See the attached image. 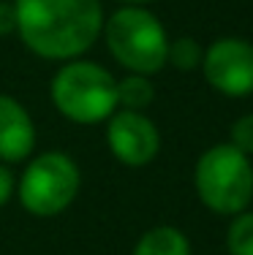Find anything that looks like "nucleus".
Segmentation results:
<instances>
[{"instance_id": "nucleus-1", "label": "nucleus", "mask_w": 253, "mask_h": 255, "mask_svg": "<svg viewBox=\"0 0 253 255\" xmlns=\"http://www.w3.org/2000/svg\"><path fill=\"white\" fill-rule=\"evenodd\" d=\"M22 44L44 60H74L104 30L98 0H14Z\"/></svg>"}, {"instance_id": "nucleus-2", "label": "nucleus", "mask_w": 253, "mask_h": 255, "mask_svg": "<svg viewBox=\"0 0 253 255\" xmlns=\"http://www.w3.org/2000/svg\"><path fill=\"white\" fill-rule=\"evenodd\" d=\"M52 103L65 120L95 125L117 112V79L104 65L90 60H71L49 84Z\"/></svg>"}, {"instance_id": "nucleus-3", "label": "nucleus", "mask_w": 253, "mask_h": 255, "mask_svg": "<svg viewBox=\"0 0 253 255\" xmlns=\"http://www.w3.org/2000/svg\"><path fill=\"white\" fill-rule=\"evenodd\" d=\"M194 185L207 209L215 215H240L253 201V163L251 155L234 144H215L199 157Z\"/></svg>"}, {"instance_id": "nucleus-4", "label": "nucleus", "mask_w": 253, "mask_h": 255, "mask_svg": "<svg viewBox=\"0 0 253 255\" xmlns=\"http://www.w3.org/2000/svg\"><path fill=\"white\" fill-rule=\"evenodd\" d=\"M104 35L112 57L131 74H158L166 65V30L142 5H123L104 22Z\"/></svg>"}, {"instance_id": "nucleus-5", "label": "nucleus", "mask_w": 253, "mask_h": 255, "mask_svg": "<svg viewBox=\"0 0 253 255\" xmlns=\"http://www.w3.org/2000/svg\"><path fill=\"white\" fill-rule=\"evenodd\" d=\"M82 177L74 157L65 152H44L30 160L19 179V201L35 217H55L74 204Z\"/></svg>"}, {"instance_id": "nucleus-6", "label": "nucleus", "mask_w": 253, "mask_h": 255, "mask_svg": "<svg viewBox=\"0 0 253 255\" xmlns=\"http://www.w3.org/2000/svg\"><path fill=\"white\" fill-rule=\"evenodd\" d=\"M204 79L213 90L229 98L253 93V44L243 38H218L204 49Z\"/></svg>"}, {"instance_id": "nucleus-7", "label": "nucleus", "mask_w": 253, "mask_h": 255, "mask_svg": "<svg viewBox=\"0 0 253 255\" xmlns=\"http://www.w3.org/2000/svg\"><path fill=\"white\" fill-rule=\"evenodd\" d=\"M106 144L112 155L125 166H147L161 149V136L155 123L142 112L120 109L109 117L106 125Z\"/></svg>"}, {"instance_id": "nucleus-8", "label": "nucleus", "mask_w": 253, "mask_h": 255, "mask_svg": "<svg viewBox=\"0 0 253 255\" xmlns=\"http://www.w3.org/2000/svg\"><path fill=\"white\" fill-rule=\"evenodd\" d=\"M35 147V128L16 98L0 95V160L19 163Z\"/></svg>"}, {"instance_id": "nucleus-9", "label": "nucleus", "mask_w": 253, "mask_h": 255, "mask_svg": "<svg viewBox=\"0 0 253 255\" xmlns=\"http://www.w3.org/2000/svg\"><path fill=\"white\" fill-rule=\"evenodd\" d=\"M134 255H191V245L180 228L158 226L142 234V239L134 247Z\"/></svg>"}, {"instance_id": "nucleus-10", "label": "nucleus", "mask_w": 253, "mask_h": 255, "mask_svg": "<svg viewBox=\"0 0 253 255\" xmlns=\"http://www.w3.org/2000/svg\"><path fill=\"white\" fill-rule=\"evenodd\" d=\"M155 98V90L147 76L142 74H128L117 82V106L128 109V112H142L147 109Z\"/></svg>"}, {"instance_id": "nucleus-11", "label": "nucleus", "mask_w": 253, "mask_h": 255, "mask_svg": "<svg viewBox=\"0 0 253 255\" xmlns=\"http://www.w3.org/2000/svg\"><path fill=\"white\" fill-rule=\"evenodd\" d=\"M229 255H253V212L234 215L226 236Z\"/></svg>"}, {"instance_id": "nucleus-12", "label": "nucleus", "mask_w": 253, "mask_h": 255, "mask_svg": "<svg viewBox=\"0 0 253 255\" xmlns=\"http://www.w3.org/2000/svg\"><path fill=\"white\" fill-rule=\"evenodd\" d=\"M204 49L196 44L194 38L183 35L177 41H169V52H166V63H172L177 71H194L202 65Z\"/></svg>"}, {"instance_id": "nucleus-13", "label": "nucleus", "mask_w": 253, "mask_h": 255, "mask_svg": "<svg viewBox=\"0 0 253 255\" xmlns=\"http://www.w3.org/2000/svg\"><path fill=\"white\" fill-rule=\"evenodd\" d=\"M229 144H234V147L245 155H253V114H245V117H240L237 123L232 125V138H229Z\"/></svg>"}, {"instance_id": "nucleus-14", "label": "nucleus", "mask_w": 253, "mask_h": 255, "mask_svg": "<svg viewBox=\"0 0 253 255\" xmlns=\"http://www.w3.org/2000/svg\"><path fill=\"white\" fill-rule=\"evenodd\" d=\"M16 30V11H14V3L8 0H0V38Z\"/></svg>"}, {"instance_id": "nucleus-15", "label": "nucleus", "mask_w": 253, "mask_h": 255, "mask_svg": "<svg viewBox=\"0 0 253 255\" xmlns=\"http://www.w3.org/2000/svg\"><path fill=\"white\" fill-rule=\"evenodd\" d=\"M14 196V174L5 166H0V206H5Z\"/></svg>"}, {"instance_id": "nucleus-16", "label": "nucleus", "mask_w": 253, "mask_h": 255, "mask_svg": "<svg viewBox=\"0 0 253 255\" xmlns=\"http://www.w3.org/2000/svg\"><path fill=\"white\" fill-rule=\"evenodd\" d=\"M125 5H144V3H153V0H120Z\"/></svg>"}]
</instances>
